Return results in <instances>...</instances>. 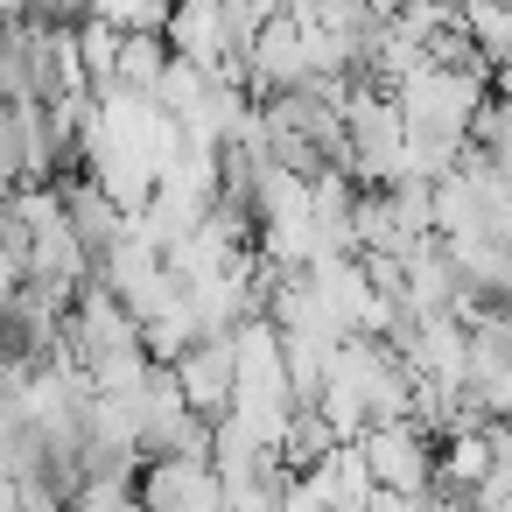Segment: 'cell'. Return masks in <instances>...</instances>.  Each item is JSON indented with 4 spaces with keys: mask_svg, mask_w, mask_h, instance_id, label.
<instances>
[{
    "mask_svg": "<svg viewBox=\"0 0 512 512\" xmlns=\"http://www.w3.org/2000/svg\"><path fill=\"white\" fill-rule=\"evenodd\" d=\"M148 512H225L218 505V477L204 470V456H169L148 477Z\"/></svg>",
    "mask_w": 512,
    "mask_h": 512,
    "instance_id": "6da1fadb",
    "label": "cell"
},
{
    "mask_svg": "<svg viewBox=\"0 0 512 512\" xmlns=\"http://www.w3.org/2000/svg\"><path fill=\"white\" fill-rule=\"evenodd\" d=\"M22 274H29V267H22V253H8V246H0V316L15 309V295H22Z\"/></svg>",
    "mask_w": 512,
    "mask_h": 512,
    "instance_id": "7a4b0ae2",
    "label": "cell"
}]
</instances>
